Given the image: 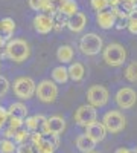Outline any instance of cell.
I'll use <instances>...</instances> for the list:
<instances>
[{"mask_svg": "<svg viewBox=\"0 0 137 153\" xmlns=\"http://www.w3.org/2000/svg\"><path fill=\"white\" fill-rule=\"evenodd\" d=\"M31 139H32V144L37 153H53L59 146V135H53V133L34 132Z\"/></svg>", "mask_w": 137, "mask_h": 153, "instance_id": "6da1fadb", "label": "cell"}, {"mask_svg": "<svg viewBox=\"0 0 137 153\" xmlns=\"http://www.w3.org/2000/svg\"><path fill=\"white\" fill-rule=\"evenodd\" d=\"M102 58H104V61L107 63L108 66L117 68V66H122L123 63H125L127 51L119 43H110L102 51Z\"/></svg>", "mask_w": 137, "mask_h": 153, "instance_id": "7a4b0ae2", "label": "cell"}, {"mask_svg": "<svg viewBox=\"0 0 137 153\" xmlns=\"http://www.w3.org/2000/svg\"><path fill=\"white\" fill-rule=\"evenodd\" d=\"M29 54H31L29 45L24 40H21V38H12L6 45V57L15 63L24 61L29 57Z\"/></svg>", "mask_w": 137, "mask_h": 153, "instance_id": "3957f363", "label": "cell"}, {"mask_svg": "<svg viewBox=\"0 0 137 153\" xmlns=\"http://www.w3.org/2000/svg\"><path fill=\"white\" fill-rule=\"evenodd\" d=\"M79 49L84 55H97L101 51H104V42L97 34L90 32L79 40Z\"/></svg>", "mask_w": 137, "mask_h": 153, "instance_id": "277c9868", "label": "cell"}, {"mask_svg": "<svg viewBox=\"0 0 137 153\" xmlns=\"http://www.w3.org/2000/svg\"><path fill=\"white\" fill-rule=\"evenodd\" d=\"M12 89H14V94H15L17 98L29 100L37 92V84L34 83L32 78H29V76H18L14 81V84H12Z\"/></svg>", "mask_w": 137, "mask_h": 153, "instance_id": "5b68a950", "label": "cell"}, {"mask_svg": "<svg viewBox=\"0 0 137 153\" xmlns=\"http://www.w3.org/2000/svg\"><path fill=\"white\" fill-rule=\"evenodd\" d=\"M37 98L43 103H53L58 97V86L55 81L51 80H43L37 86V92H35Z\"/></svg>", "mask_w": 137, "mask_h": 153, "instance_id": "8992f818", "label": "cell"}, {"mask_svg": "<svg viewBox=\"0 0 137 153\" xmlns=\"http://www.w3.org/2000/svg\"><path fill=\"white\" fill-rule=\"evenodd\" d=\"M102 124L105 126L108 133H119L125 127V117L119 110H110L104 115Z\"/></svg>", "mask_w": 137, "mask_h": 153, "instance_id": "52a82bcc", "label": "cell"}, {"mask_svg": "<svg viewBox=\"0 0 137 153\" xmlns=\"http://www.w3.org/2000/svg\"><path fill=\"white\" fill-rule=\"evenodd\" d=\"M108 98H110V94L107 91V87L104 86H92L89 91H87V101L89 104L93 106V107H102L108 103Z\"/></svg>", "mask_w": 137, "mask_h": 153, "instance_id": "ba28073f", "label": "cell"}, {"mask_svg": "<svg viewBox=\"0 0 137 153\" xmlns=\"http://www.w3.org/2000/svg\"><path fill=\"white\" fill-rule=\"evenodd\" d=\"M96 117H97L96 107H93L90 104H84V106L78 107V110L75 112V123L87 129L89 126L96 123Z\"/></svg>", "mask_w": 137, "mask_h": 153, "instance_id": "9c48e42d", "label": "cell"}, {"mask_svg": "<svg viewBox=\"0 0 137 153\" xmlns=\"http://www.w3.org/2000/svg\"><path fill=\"white\" fill-rule=\"evenodd\" d=\"M137 101V94L130 87H122L116 94V103L120 109H131Z\"/></svg>", "mask_w": 137, "mask_h": 153, "instance_id": "30bf717a", "label": "cell"}, {"mask_svg": "<svg viewBox=\"0 0 137 153\" xmlns=\"http://www.w3.org/2000/svg\"><path fill=\"white\" fill-rule=\"evenodd\" d=\"M24 127L29 132H37V133H47V118L44 115H34L28 117L24 121Z\"/></svg>", "mask_w": 137, "mask_h": 153, "instance_id": "8fae6325", "label": "cell"}, {"mask_svg": "<svg viewBox=\"0 0 137 153\" xmlns=\"http://www.w3.org/2000/svg\"><path fill=\"white\" fill-rule=\"evenodd\" d=\"M34 29L38 34H49L53 31V20L51 14H38L34 17Z\"/></svg>", "mask_w": 137, "mask_h": 153, "instance_id": "7c38bea8", "label": "cell"}, {"mask_svg": "<svg viewBox=\"0 0 137 153\" xmlns=\"http://www.w3.org/2000/svg\"><path fill=\"white\" fill-rule=\"evenodd\" d=\"M85 135L87 136H90L93 141L97 144V143H101V141H104L105 139V136H107V129H105V126L102 124V123H93L92 126H89L85 129Z\"/></svg>", "mask_w": 137, "mask_h": 153, "instance_id": "4fadbf2b", "label": "cell"}, {"mask_svg": "<svg viewBox=\"0 0 137 153\" xmlns=\"http://www.w3.org/2000/svg\"><path fill=\"white\" fill-rule=\"evenodd\" d=\"M97 25L101 26L102 29H111L116 25V20L117 17L114 16V12L113 9H110V11H102V12H97Z\"/></svg>", "mask_w": 137, "mask_h": 153, "instance_id": "5bb4252c", "label": "cell"}, {"mask_svg": "<svg viewBox=\"0 0 137 153\" xmlns=\"http://www.w3.org/2000/svg\"><path fill=\"white\" fill-rule=\"evenodd\" d=\"M87 25V19H85V14L84 12H76L69 17L67 20V28L72 31V32H81Z\"/></svg>", "mask_w": 137, "mask_h": 153, "instance_id": "9a60e30c", "label": "cell"}, {"mask_svg": "<svg viewBox=\"0 0 137 153\" xmlns=\"http://www.w3.org/2000/svg\"><path fill=\"white\" fill-rule=\"evenodd\" d=\"M8 113L11 120H18V121H26L28 118V107L23 103H12L8 107Z\"/></svg>", "mask_w": 137, "mask_h": 153, "instance_id": "2e32d148", "label": "cell"}, {"mask_svg": "<svg viewBox=\"0 0 137 153\" xmlns=\"http://www.w3.org/2000/svg\"><path fill=\"white\" fill-rule=\"evenodd\" d=\"M66 129V121L63 117H58V115H53V117L47 118V133H53V135H59L63 133Z\"/></svg>", "mask_w": 137, "mask_h": 153, "instance_id": "e0dca14e", "label": "cell"}, {"mask_svg": "<svg viewBox=\"0 0 137 153\" xmlns=\"http://www.w3.org/2000/svg\"><path fill=\"white\" fill-rule=\"evenodd\" d=\"M15 31V22L12 20L11 17H5L0 20V37H3L6 42L12 40V35H14Z\"/></svg>", "mask_w": 137, "mask_h": 153, "instance_id": "ac0fdd59", "label": "cell"}, {"mask_svg": "<svg viewBox=\"0 0 137 153\" xmlns=\"http://www.w3.org/2000/svg\"><path fill=\"white\" fill-rule=\"evenodd\" d=\"M76 147L79 152L82 153H90V152H95V147H96V143L90 136L87 135H81L76 138Z\"/></svg>", "mask_w": 137, "mask_h": 153, "instance_id": "d6986e66", "label": "cell"}, {"mask_svg": "<svg viewBox=\"0 0 137 153\" xmlns=\"http://www.w3.org/2000/svg\"><path fill=\"white\" fill-rule=\"evenodd\" d=\"M73 55H75V51L70 45H63L59 46L58 51H56V58L59 63H63V65H66V63H70L73 60Z\"/></svg>", "mask_w": 137, "mask_h": 153, "instance_id": "ffe728a7", "label": "cell"}, {"mask_svg": "<svg viewBox=\"0 0 137 153\" xmlns=\"http://www.w3.org/2000/svg\"><path fill=\"white\" fill-rule=\"evenodd\" d=\"M84 74H85V69L81 63H72L69 66V76L73 81H81L84 78Z\"/></svg>", "mask_w": 137, "mask_h": 153, "instance_id": "44dd1931", "label": "cell"}, {"mask_svg": "<svg viewBox=\"0 0 137 153\" xmlns=\"http://www.w3.org/2000/svg\"><path fill=\"white\" fill-rule=\"evenodd\" d=\"M67 2V0H47L43 11L44 12H49L51 16L56 14V12H61V9H63L64 3Z\"/></svg>", "mask_w": 137, "mask_h": 153, "instance_id": "7402d4cb", "label": "cell"}, {"mask_svg": "<svg viewBox=\"0 0 137 153\" xmlns=\"http://www.w3.org/2000/svg\"><path fill=\"white\" fill-rule=\"evenodd\" d=\"M52 78L55 83L58 84H64L70 76H69V69H66L64 66H58L52 71Z\"/></svg>", "mask_w": 137, "mask_h": 153, "instance_id": "603a6c76", "label": "cell"}, {"mask_svg": "<svg viewBox=\"0 0 137 153\" xmlns=\"http://www.w3.org/2000/svg\"><path fill=\"white\" fill-rule=\"evenodd\" d=\"M52 20H53V31H63L67 26L69 17L64 16L63 12H56V14L52 16Z\"/></svg>", "mask_w": 137, "mask_h": 153, "instance_id": "cb8c5ba5", "label": "cell"}, {"mask_svg": "<svg viewBox=\"0 0 137 153\" xmlns=\"http://www.w3.org/2000/svg\"><path fill=\"white\" fill-rule=\"evenodd\" d=\"M0 153H17V146L12 139H0Z\"/></svg>", "mask_w": 137, "mask_h": 153, "instance_id": "d4e9b609", "label": "cell"}, {"mask_svg": "<svg viewBox=\"0 0 137 153\" xmlns=\"http://www.w3.org/2000/svg\"><path fill=\"white\" fill-rule=\"evenodd\" d=\"M116 8H119L120 11L125 12L127 16H130L133 11L137 9V2H136V0H120L119 6H116Z\"/></svg>", "mask_w": 137, "mask_h": 153, "instance_id": "484cf974", "label": "cell"}, {"mask_svg": "<svg viewBox=\"0 0 137 153\" xmlns=\"http://www.w3.org/2000/svg\"><path fill=\"white\" fill-rule=\"evenodd\" d=\"M125 78L131 83H137V61H131L125 69Z\"/></svg>", "mask_w": 137, "mask_h": 153, "instance_id": "4316f807", "label": "cell"}, {"mask_svg": "<svg viewBox=\"0 0 137 153\" xmlns=\"http://www.w3.org/2000/svg\"><path fill=\"white\" fill-rule=\"evenodd\" d=\"M61 12L67 17L76 14L78 12V3L75 2V0H67V2L64 3V6H63V9H61Z\"/></svg>", "mask_w": 137, "mask_h": 153, "instance_id": "83f0119b", "label": "cell"}, {"mask_svg": "<svg viewBox=\"0 0 137 153\" xmlns=\"http://www.w3.org/2000/svg\"><path fill=\"white\" fill-rule=\"evenodd\" d=\"M90 2H92V8L97 12H102L107 9V6H110L108 0H90Z\"/></svg>", "mask_w": 137, "mask_h": 153, "instance_id": "f1b7e54d", "label": "cell"}, {"mask_svg": "<svg viewBox=\"0 0 137 153\" xmlns=\"http://www.w3.org/2000/svg\"><path fill=\"white\" fill-rule=\"evenodd\" d=\"M17 153H37L34 144H28V143H24V144H18L17 146Z\"/></svg>", "mask_w": 137, "mask_h": 153, "instance_id": "f546056e", "label": "cell"}, {"mask_svg": "<svg viewBox=\"0 0 137 153\" xmlns=\"http://www.w3.org/2000/svg\"><path fill=\"white\" fill-rule=\"evenodd\" d=\"M9 121V113H8V109L0 106V130L3 129V126Z\"/></svg>", "mask_w": 137, "mask_h": 153, "instance_id": "4dcf8cb0", "label": "cell"}, {"mask_svg": "<svg viewBox=\"0 0 137 153\" xmlns=\"http://www.w3.org/2000/svg\"><path fill=\"white\" fill-rule=\"evenodd\" d=\"M46 2H47V0H29V6L34 11H43Z\"/></svg>", "mask_w": 137, "mask_h": 153, "instance_id": "1f68e13d", "label": "cell"}, {"mask_svg": "<svg viewBox=\"0 0 137 153\" xmlns=\"http://www.w3.org/2000/svg\"><path fill=\"white\" fill-rule=\"evenodd\" d=\"M8 89H9V81L5 78V76H2V75H0V98L6 95Z\"/></svg>", "mask_w": 137, "mask_h": 153, "instance_id": "d6a6232c", "label": "cell"}, {"mask_svg": "<svg viewBox=\"0 0 137 153\" xmlns=\"http://www.w3.org/2000/svg\"><path fill=\"white\" fill-rule=\"evenodd\" d=\"M128 31L131 32V34H134V35H137V22H131V20H128Z\"/></svg>", "mask_w": 137, "mask_h": 153, "instance_id": "836d02e7", "label": "cell"}, {"mask_svg": "<svg viewBox=\"0 0 137 153\" xmlns=\"http://www.w3.org/2000/svg\"><path fill=\"white\" fill-rule=\"evenodd\" d=\"M6 40L3 37H0V54H3V55H6Z\"/></svg>", "mask_w": 137, "mask_h": 153, "instance_id": "e575fe53", "label": "cell"}, {"mask_svg": "<svg viewBox=\"0 0 137 153\" xmlns=\"http://www.w3.org/2000/svg\"><path fill=\"white\" fill-rule=\"evenodd\" d=\"M114 153H136V150H130V149H117Z\"/></svg>", "mask_w": 137, "mask_h": 153, "instance_id": "d590c367", "label": "cell"}, {"mask_svg": "<svg viewBox=\"0 0 137 153\" xmlns=\"http://www.w3.org/2000/svg\"><path fill=\"white\" fill-rule=\"evenodd\" d=\"M128 20H131V22H137V9L131 12V14H130V19H128Z\"/></svg>", "mask_w": 137, "mask_h": 153, "instance_id": "8d00e7d4", "label": "cell"}, {"mask_svg": "<svg viewBox=\"0 0 137 153\" xmlns=\"http://www.w3.org/2000/svg\"><path fill=\"white\" fill-rule=\"evenodd\" d=\"M108 3H110V6H111V8H116V6H119L120 0H108Z\"/></svg>", "mask_w": 137, "mask_h": 153, "instance_id": "74e56055", "label": "cell"}, {"mask_svg": "<svg viewBox=\"0 0 137 153\" xmlns=\"http://www.w3.org/2000/svg\"><path fill=\"white\" fill-rule=\"evenodd\" d=\"M90 153H97V152H90Z\"/></svg>", "mask_w": 137, "mask_h": 153, "instance_id": "f35d334b", "label": "cell"}, {"mask_svg": "<svg viewBox=\"0 0 137 153\" xmlns=\"http://www.w3.org/2000/svg\"><path fill=\"white\" fill-rule=\"evenodd\" d=\"M136 153H137V149H136Z\"/></svg>", "mask_w": 137, "mask_h": 153, "instance_id": "ab89813d", "label": "cell"}, {"mask_svg": "<svg viewBox=\"0 0 137 153\" xmlns=\"http://www.w3.org/2000/svg\"><path fill=\"white\" fill-rule=\"evenodd\" d=\"M136 2H137V0H136Z\"/></svg>", "mask_w": 137, "mask_h": 153, "instance_id": "60d3db41", "label": "cell"}]
</instances>
